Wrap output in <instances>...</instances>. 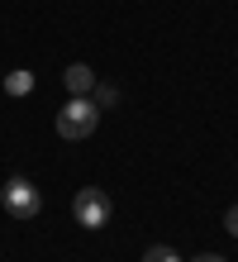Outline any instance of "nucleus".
Segmentation results:
<instances>
[{
    "label": "nucleus",
    "instance_id": "8",
    "mask_svg": "<svg viewBox=\"0 0 238 262\" xmlns=\"http://www.w3.org/2000/svg\"><path fill=\"white\" fill-rule=\"evenodd\" d=\"M224 229L238 238V205H229V210H224Z\"/></svg>",
    "mask_w": 238,
    "mask_h": 262
},
{
    "label": "nucleus",
    "instance_id": "1",
    "mask_svg": "<svg viewBox=\"0 0 238 262\" xmlns=\"http://www.w3.org/2000/svg\"><path fill=\"white\" fill-rule=\"evenodd\" d=\"M95 124H100V110H95L91 96H72V100L57 110V134L67 138V143H76V138H91Z\"/></svg>",
    "mask_w": 238,
    "mask_h": 262
},
{
    "label": "nucleus",
    "instance_id": "9",
    "mask_svg": "<svg viewBox=\"0 0 238 262\" xmlns=\"http://www.w3.org/2000/svg\"><path fill=\"white\" fill-rule=\"evenodd\" d=\"M190 262H224L219 253H200V257H190Z\"/></svg>",
    "mask_w": 238,
    "mask_h": 262
},
{
    "label": "nucleus",
    "instance_id": "4",
    "mask_svg": "<svg viewBox=\"0 0 238 262\" xmlns=\"http://www.w3.org/2000/svg\"><path fill=\"white\" fill-rule=\"evenodd\" d=\"M62 86H67V96H91L95 91V72L86 62H72L67 72H62Z\"/></svg>",
    "mask_w": 238,
    "mask_h": 262
},
{
    "label": "nucleus",
    "instance_id": "3",
    "mask_svg": "<svg viewBox=\"0 0 238 262\" xmlns=\"http://www.w3.org/2000/svg\"><path fill=\"white\" fill-rule=\"evenodd\" d=\"M72 214H76V224H81V229H105L110 214H115V205H110V195L100 186H81L76 200H72Z\"/></svg>",
    "mask_w": 238,
    "mask_h": 262
},
{
    "label": "nucleus",
    "instance_id": "6",
    "mask_svg": "<svg viewBox=\"0 0 238 262\" xmlns=\"http://www.w3.org/2000/svg\"><path fill=\"white\" fill-rule=\"evenodd\" d=\"M91 100H95V110H110V105H119V91H115V86H100V81H95Z\"/></svg>",
    "mask_w": 238,
    "mask_h": 262
},
{
    "label": "nucleus",
    "instance_id": "5",
    "mask_svg": "<svg viewBox=\"0 0 238 262\" xmlns=\"http://www.w3.org/2000/svg\"><path fill=\"white\" fill-rule=\"evenodd\" d=\"M5 91H10V96H29V91H34V72H24V67L10 72L5 76Z\"/></svg>",
    "mask_w": 238,
    "mask_h": 262
},
{
    "label": "nucleus",
    "instance_id": "7",
    "mask_svg": "<svg viewBox=\"0 0 238 262\" xmlns=\"http://www.w3.org/2000/svg\"><path fill=\"white\" fill-rule=\"evenodd\" d=\"M143 262H181V257H177V248H167V243H153V248L143 253Z\"/></svg>",
    "mask_w": 238,
    "mask_h": 262
},
{
    "label": "nucleus",
    "instance_id": "2",
    "mask_svg": "<svg viewBox=\"0 0 238 262\" xmlns=\"http://www.w3.org/2000/svg\"><path fill=\"white\" fill-rule=\"evenodd\" d=\"M0 200H5L10 220H34V214L43 210V195H38V186L29 177H10L5 186H0Z\"/></svg>",
    "mask_w": 238,
    "mask_h": 262
}]
</instances>
